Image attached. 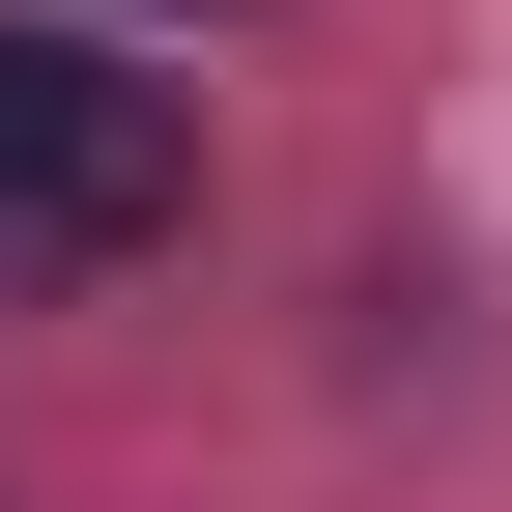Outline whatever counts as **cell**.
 Instances as JSON below:
<instances>
[{
	"instance_id": "obj_1",
	"label": "cell",
	"mask_w": 512,
	"mask_h": 512,
	"mask_svg": "<svg viewBox=\"0 0 512 512\" xmlns=\"http://www.w3.org/2000/svg\"><path fill=\"white\" fill-rule=\"evenodd\" d=\"M171 86H114V57H57V29H0V256H143L171 228Z\"/></svg>"
}]
</instances>
